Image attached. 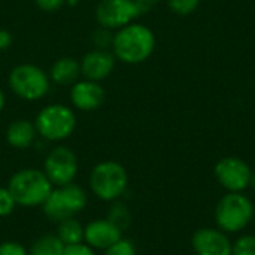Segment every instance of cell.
I'll return each mask as SVG.
<instances>
[{
	"mask_svg": "<svg viewBox=\"0 0 255 255\" xmlns=\"http://www.w3.org/2000/svg\"><path fill=\"white\" fill-rule=\"evenodd\" d=\"M167 7L179 16H187L191 15L193 12L197 10L200 0H166Z\"/></svg>",
	"mask_w": 255,
	"mask_h": 255,
	"instance_id": "cell-21",
	"label": "cell"
},
{
	"mask_svg": "<svg viewBox=\"0 0 255 255\" xmlns=\"http://www.w3.org/2000/svg\"><path fill=\"white\" fill-rule=\"evenodd\" d=\"M66 245L57 235L46 233L39 236L30 247L28 255H63Z\"/></svg>",
	"mask_w": 255,
	"mask_h": 255,
	"instance_id": "cell-17",
	"label": "cell"
},
{
	"mask_svg": "<svg viewBox=\"0 0 255 255\" xmlns=\"http://www.w3.org/2000/svg\"><path fill=\"white\" fill-rule=\"evenodd\" d=\"M48 76L51 79V84L60 85V87H72L76 81H79L81 76V64L79 60L75 57H60L57 58L49 72Z\"/></svg>",
	"mask_w": 255,
	"mask_h": 255,
	"instance_id": "cell-16",
	"label": "cell"
},
{
	"mask_svg": "<svg viewBox=\"0 0 255 255\" xmlns=\"http://www.w3.org/2000/svg\"><path fill=\"white\" fill-rule=\"evenodd\" d=\"M16 206L18 205L12 197L10 191L7 190V187H0V218L9 217Z\"/></svg>",
	"mask_w": 255,
	"mask_h": 255,
	"instance_id": "cell-24",
	"label": "cell"
},
{
	"mask_svg": "<svg viewBox=\"0 0 255 255\" xmlns=\"http://www.w3.org/2000/svg\"><path fill=\"white\" fill-rule=\"evenodd\" d=\"M4 106H6V96H4L3 90L0 88V112L4 109Z\"/></svg>",
	"mask_w": 255,
	"mask_h": 255,
	"instance_id": "cell-30",
	"label": "cell"
},
{
	"mask_svg": "<svg viewBox=\"0 0 255 255\" xmlns=\"http://www.w3.org/2000/svg\"><path fill=\"white\" fill-rule=\"evenodd\" d=\"M33 123L37 134L43 140L61 142L73 134L76 128V115L73 109L66 105L51 103L37 112Z\"/></svg>",
	"mask_w": 255,
	"mask_h": 255,
	"instance_id": "cell-6",
	"label": "cell"
},
{
	"mask_svg": "<svg viewBox=\"0 0 255 255\" xmlns=\"http://www.w3.org/2000/svg\"><path fill=\"white\" fill-rule=\"evenodd\" d=\"M37 130L33 121L18 118L7 124L4 139L9 146L15 149H27L36 143L37 139Z\"/></svg>",
	"mask_w": 255,
	"mask_h": 255,
	"instance_id": "cell-15",
	"label": "cell"
},
{
	"mask_svg": "<svg viewBox=\"0 0 255 255\" xmlns=\"http://www.w3.org/2000/svg\"><path fill=\"white\" fill-rule=\"evenodd\" d=\"M254 208H255V205H254Z\"/></svg>",
	"mask_w": 255,
	"mask_h": 255,
	"instance_id": "cell-32",
	"label": "cell"
},
{
	"mask_svg": "<svg viewBox=\"0 0 255 255\" xmlns=\"http://www.w3.org/2000/svg\"><path fill=\"white\" fill-rule=\"evenodd\" d=\"M88 184L97 199L103 202H115L127 191L128 175L121 163L106 160L93 167Z\"/></svg>",
	"mask_w": 255,
	"mask_h": 255,
	"instance_id": "cell-4",
	"label": "cell"
},
{
	"mask_svg": "<svg viewBox=\"0 0 255 255\" xmlns=\"http://www.w3.org/2000/svg\"><path fill=\"white\" fill-rule=\"evenodd\" d=\"M106 102V90L100 82L90 79H79L70 88V103L75 109L82 112H93Z\"/></svg>",
	"mask_w": 255,
	"mask_h": 255,
	"instance_id": "cell-13",
	"label": "cell"
},
{
	"mask_svg": "<svg viewBox=\"0 0 255 255\" xmlns=\"http://www.w3.org/2000/svg\"><path fill=\"white\" fill-rule=\"evenodd\" d=\"M87 203L88 196L85 190L81 185L72 182L54 188L49 197L42 205V212L49 221L58 224L60 221L72 218L76 214L82 212Z\"/></svg>",
	"mask_w": 255,
	"mask_h": 255,
	"instance_id": "cell-7",
	"label": "cell"
},
{
	"mask_svg": "<svg viewBox=\"0 0 255 255\" xmlns=\"http://www.w3.org/2000/svg\"><path fill=\"white\" fill-rule=\"evenodd\" d=\"M232 255H255V236L244 235L233 244Z\"/></svg>",
	"mask_w": 255,
	"mask_h": 255,
	"instance_id": "cell-22",
	"label": "cell"
},
{
	"mask_svg": "<svg viewBox=\"0 0 255 255\" xmlns=\"http://www.w3.org/2000/svg\"><path fill=\"white\" fill-rule=\"evenodd\" d=\"M214 175L227 193H244L251 184L253 170L245 160L230 155L218 160Z\"/></svg>",
	"mask_w": 255,
	"mask_h": 255,
	"instance_id": "cell-10",
	"label": "cell"
},
{
	"mask_svg": "<svg viewBox=\"0 0 255 255\" xmlns=\"http://www.w3.org/2000/svg\"><path fill=\"white\" fill-rule=\"evenodd\" d=\"M7 190L10 191L18 206L36 208L45 203L54 190V185L43 173V170L27 167L15 172L10 176Z\"/></svg>",
	"mask_w": 255,
	"mask_h": 255,
	"instance_id": "cell-2",
	"label": "cell"
},
{
	"mask_svg": "<svg viewBox=\"0 0 255 255\" xmlns=\"http://www.w3.org/2000/svg\"><path fill=\"white\" fill-rule=\"evenodd\" d=\"M79 64H81V76H84V79L102 82L112 75L117 64V58L112 49L93 48L82 55Z\"/></svg>",
	"mask_w": 255,
	"mask_h": 255,
	"instance_id": "cell-11",
	"label": "cell"
},
{
	"mask_svg": "<svg viewBox=\"0 0 255 255\" xmlns=\"http://www.w3.org/2000/svg\"><path fill=\"white\" fill-rule=\"evenodd\" d=\"M139 16L140 12L133 0H100L94 10L97 24L114 31L134 22Z\"/></svg>",
	"mask_w": 255,
	"mask_h": 255,
	"instance_id": "cell-9",
	"label": "cell"
},
{
	"mask_svg": "<svg viewBox=\"0 0 255 255\" xmlns=\"http://www.w3.org/2000/svg\"><path fill=\"white\" fill-rule=\"evenodd\" d=\"M78 157L73 149L66 145L54 146L43 160V173L54 187L72 184L78 175Z\"/></svg>",
	"mask_w": 255,
	"mask_h": 255,
	"instance_id": "cell-8",
	"label": "cell"
},
{
	"mask_svg": "<svg viewBox=\"0 0 255 255\" xmlns=\"http://www.w3.org/2000/svg\"><path fill=\"white\" fill-rule=\"evenodd\" d=\"M0 255H28V251L15 241H6L0 244Z\"/></svg>",
	"mask_w": 255,
	"mask_h": 255,
	"instance_id": "cell-25",
	"label": "cell"
},
{
	"mask_svg": "<svg viewBox=\"0 0 255 255\" xmlns=\"http://www.w3.org/2000/svg\"><path fill=\"white\" fill-rule=\"evenodd\" d=\"M103 255H137L131 241L121 238L117 244L103 251Z\"/></svg>",
	"mask_w": 255,
	"mask_h": 255,
	"instance_id": "cell-23",
	"label": "cell"
},
{
	"mask_svg": "<svg viewBox=\"0 0 255 255\" xmlns=\"http://www.w3.org/2000/svg\"><path fill=\"white\" fill-rule=\"evenodd\" d=\"M123 238V232L108 218L93 220L84 227V242L93 250H108Z\"/></svg>",
	"mask_w": 255,
	"mask_h": 255,
	"instance_id": "cell-14",
	"label": "cell"
},
{
	"mask_svg": "<svg viewBox=\"0 0 255 255\" xmlns=\"http://www.w3.org/2000/svg\"><path fill=\"white\" fill-rule=\"evenodd\" d=\"M250 187L253 188L255 191V172H253V176H251V184H250Z\"/></svg>",
	"mask_w": 255,
	"mask_h": 255,
	"instance_id": "cell-31",
	"label": "cell"
},
{
	"mask_svg": "<svg viewBox=\"0 0 255 255\" xmlns=\"http://www.w3.org/2000/svg\"><path fill=\"white\" fill-rule=\"evenodd\" d=\"M133 1H134V4L137 6L140 15H143V13L151 12V10L158 4L160 0H133Z\"/></svg>",
	"mask_w": 255,
	"mask_h": 255,
	"instance_id": "cell-28",
	"label": "cell"
},
{
	"mask_svg": "<svg viewBox=\"0 0 255 255\" xmlns=\"http://www.w3.org/2000/svg\"><path fill=\"white\" fill-rule=\"evenodd\" d=\"M13 42V36L10 31L4 30V28H0V51H6Z\"/></svg>",
	"mask_w": 255,
	"mask_h": 255,
	"instance_id": "cell-29",
	"label": "cell"
},
{
	"mask_svg": "<svg viewBox=\"0 0 255 255\" xmlns=\"http://www.w3.org/2000/svg\"><path fill=\"white\" fill-rule=\"evenodd\" d=\"M55 235L66 247L76 245L84 242V226L75 217H72L58 223Z\"/></svg>",
	"mask_w": 255,
	"mask_h": 255,
	"instance_id": "cell-18",
	"label": "cell"
},
{
	"mask_svg": "<svg viewBox=\"0 0 255 255\" xmlns=\"http://www.w3.org/2000/svg\"><path fill=\"white\" fill-rule=\"evenodd\" d=\"M106 218H108L112 224H115L121 232L126 230V229L130 226V223H131V214H130L127 205H124V203H121V202H118V200L114 202V205H112V208L109 209Z\"/></svg>",
	"mask_w": 255,
	"mask_h": 255,
	"instance_id": "cell-19",
	"label": "cell"
},
{
	"mask_svg": "<svg viewBox=\"0 0 255 255\" xmlns=\"http://www.w3.org/2000/svg\"><path fill=\"white\" fill-rule=\"evenodd\" d=\"M114 34H115L114 30H109V28H105V27L99 25L96 30L91 31V36H90L93 48H97V49H112Z\"/></svg>",
	"mask_w": 255,
	"mask_h": 255,
	"instance_id": "cell-20",
	"label": "cell"
},
{
	"mask_svg": "<svg viewBox=\"0 0 255 255\" xmlns=\"http://www.w3.org/2000/svg\"><path fill=\"white\" fill-rule=\"evenodd\" d=\"M255 215L254 203L244 193H227L215 208V223L227 235L244 232Z\"/></svg>",
	"mask_w": 255,
	"mask_h": 255,
	"instance_id": "cell-3",
	"label": "cell"
},
{
	"mask_svg": "<svg viewBox=\"0 0 255 255\" xmlns=\"http://www.w3.org/2000/svg\"><path fill=\"white\" fill-rule=\"evenodd\" d=\"M34 3L42 12L48 13H54L66 6V0H34Z\"/></svg>",
	"mask_w": 255,
	"mask_h": 255,
	"instance_id": "cell-26",
	"label": "cell"
},
{
	"mask_svg": "<svg viewBox=\"0 0 255 255\" xmlns=\"http://www.w3.org/2000/svg\"><path fill=\"white\" fill-rule=\"evenodd\" d=\"M7 85L18 99L37 102L49 93L51 79L42 67L31 63H22L10 69Z\"/></svg>",
	"mask_w": 255,
	"mask_h": 255,
	"instance_id": "cell-5",
	"label": "cell"
},
{
	"mask_svg": "<svg viewBox=\"0 0 255 255\" xmlns=\"http://www.w3.org/2000/svg\"><path fill=\"white\" fill-rule=\"evenodd\" d=\"M191 247L196 255H232L233 242L223 230L203 227L194 232L191 238Z\"/></svg>",
	"mask_w": 255,
	"mask_h": 255,
	"instance_id": "cell-12",
	"label": "cell"
},
{
	"mask_svg": "<svg viewBox=\"0 0 255 255\" xmlns=\"http://www.w3.org/2000/svg\"><path fill=\"white\" fill-rule=\"evenodd\" d=\"M157 39L154 31L140 22H131L114 34L112 52L117 61H121L128 66L142 64L154 54Z\"/></svg>",
	"mask_w": 255,
	"mask_h": 255,
	"instance_id": "cell-1",
	"label": "cell"
},
{
	"mask_svg": "<svg viewBox=\"0 0 255 255\" xmlns=\"http://www.w3.org/2000/svg\"><path fill=\"white\" fill-rule=\"evenodd\" d=\"M63 255H97L96 250H93L91 247H88L85 242L76 244V245H69L64 250Z\"/></svg>",
	"mask_w": 255,
	"mask_h": 255,
	"instance_id": "cell-27",
	"label": "cell"
}]
</instances>
